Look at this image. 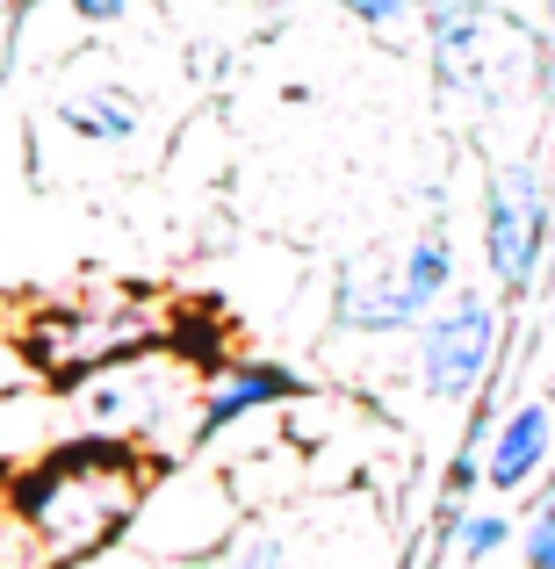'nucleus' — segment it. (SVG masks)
I'll list each match as a JSON object with an SVG mask.
<instances>
[{"label": "nucleus", "mask_w": 555, "mask_h": 569, "mask_svg": "<svg viewBox=\"0 0 555 569\" xmlns=\"http://www.w3.org/2000/svg\"><path fill=\"white\" fill-rule=\"evenodd\" d=\"M159 490V455L123 432H72V440L43 447L37 461L0 483V505L22 527L29 556L43 569H80L109 556L130 527L145 519Z\"/></svg>", "instance_id": "nucleus-1"}, {"label": "nucleus", "mask_w": 555, "mask_h": 569, "mask_svg": "<svg viewBox=\"0 0 555 569\" xmlns=\"http://www.w3.org/2000/svg\"><path fill=\"white\" fill-rule=\"evenodd\" d=\"M167 325H174L167 310H152L130 289H72V296H51V303L29 310V318L14 325V347H22V361L66 397V389H80L87 376L130 361V353L167 347Z\"/></svg>", "instance_id": "nucleus-2"}, {"label": "nucleus", "mask_w": 555, "mask_h": 569, "mask_svg": "<svg viewBox=\"0 0 555 569\" xmlns=\"http://www.w3.org/2000/svg\"><path fill=\"white\" fill-rule=\"evenodd\" d=\"M202 376L209 368L167 339V347L130 353V361L87 376L80 389H66V403L80 411L87 432H123V440H145V447H159V455H181L195 397H202Z\"/></svg>", "instance_id": "nucleus-3"}, {"label": "nucleus", "mask_w": 555, "mask_h": 569, "mask_svg": "<svg viewBox=\"0 0 555 569\" xmlns=\"http://www.w3.org/2000/svg\"><path fill=\"white\" fill-rule=\"evenodd\" d=\"M447 296H455V238H447V223H426L397 252H361L333 281V325L339 332H361V339L412 332Z\"/></svg>", "instance_id": "nucleus-4"}, {"label": "nucleus", "mask_w": 555, "mask_h": 569, "mask_svg": "<svg viewBox=\"0 0 555 569\" xmlns=\"http://www.w3.org/2000/svg\"><path fill=\"white\" fill-rule=\"evenodd\" d=\"M484 260L505 303L534 289L548 260V181L534 167H490L484 181Z\"/></svg>", "instance_id": "nucleus-5"}, {"label": "nucleus", "mask_w": 555, "mask_h": 569, "mask_svg": "<svg viewBox=\"0 0 555 569\" xmlns=\"http://www.w3.org/2000/svg\"><path fill=\"white\" fill-rule=\"evenodd\" d=\"M498 303L490 296H447L426 325H418V389L433 403H462L476 397L498 361Z\"/></svg>", "instance_id": "nucleus-6"}, {"label": "nucleus", "mask_w": 555, "mask_h": 569, "mask_svg": "<svg viewBox=\"0 0 555 569\" xmlns=\"http://www.w3.org/2000/svg\"><path fill=\"white\" fill-rule=\"evenodd\" d=\"M418 22L433 37V72L447 87H498V72L527 51V29L490 0H418Z\"/></svg>", "instance_id": "nucleus-7"}, {"label": "nucleus", "mask_w": 555, "mask_h": 569, "mask_svg": "<svg viewBox=\"0 0 555 569\" xmlns=\"http://www.w3.org/2000/svg\"><path fill=\"white\" fill-rule=\"evenodd\" d=\"M296 397H304V376H296V368H281V361H217L202 376V397H195V418H188L181 455H202V447L224 440L231 426L275 411V403H296Z\"/></svg>", "instance_id": "nucleus-8"}, {"label": "nucleus", "mask_w": 555, "mask_h": 569, "mask_svg": "<svg viewBox=\"0 0 555 569\" xmlns=\"http://www.w3.org/2000/svg\"><path fill=\"white\" fill-rule=\"evenodd\" d=\"M555 469V397H519L513 411L490 426L484 447V490L490 498H519Z\"/></svg>", "instance_id": "nucleus-9"}, {"label": "nucleus", "mask_w": 555, "mask_h": 569, "mask_svg": "<svg viewBox=\"0 0 555 569\" xmlns=\"http://www.w3.org/2000/svg\"><path fill=\"white\" fill-rule=\"evenodd\" d=\"M58 123H66L72 138H87V144H130L145 130V101L130 94V87H116V80H95V87L58 94Z\"/></svg>", "instance_id": "nucleus-10"}, {"label": "nucleus", "mask_w": 555, "mask_h": 569, "mask_svg": "<svg viewBox=\"0 0 555 569\" xmlns=\"http://www.w3.org/2000/svg\"><path fill=\"white\" fill-rule=\"evenodd\" d=\"M519 541V527H513V512H462V527H455V541H447V556H455L462 569H484L490 556H505V548Z\"/></svg>", "instance_id": "nucleus-11"}, {"label": "nucleus", "mask_w": 555, "mask_h": 569, "mask_svg": "<svg viewBox=\"0 0 555 569\" xmlns=\"http://www.w3.org/2000/svg\"><path fill=\"white\" fill-rule=\"evenodd\" d=\"M224 569H289V541L267 527H246L231 548H224Z\"/></svg>", "instance_id": "nucleus-12"}, {"label": "nucleus", "mask_w": 555, "mask_h": 569, "mask_svg": "<svg viewBox=\"0 0 555 569\" xmlns=\"http://www.w3.org/2000/svg\"><path fill=\"white\" fill-rule=\"evenodd\" d=\"M519 569H555V498H542V512L519 527Z\"/></svg>", "instance_id": "nucleus-13"}, {"label": "nucleus", "mask_w": 555, "mask_h": 569, "mask_svg": "<svg viewBox=\"0 0 555 569\" xmlns=\"http://www.w3.org/2000/svg\"><path fill=\"white\" fill-rule=\"evenodd\" d=\"M325 8L354 14V22H368V29H397V22L418 14V0H325Z\"/></svg>", "instance_id": "nucleus-14"}, {"label": "nucleus", "mask_w": 555, "mask_h": 569, "mask_svg": "<svg viewBox=\"0 0 555 569\" xmlns=\"http://www.w3.org/2000/svg\"><path fill=\"white\" fill-rule=\"evenodd\" d=\"M66 14L80 29H109V22H123V14H130V0H66Z\"/></svg>", "instance_id": "nucleus-15"}, {"label": "nucleus", "mask_w": 555, "mask_h": 569, "mask_svg": "<svg viewBox=\"0 0 555 569\" xmlns=\"http://www.w3.org/2000/svg\"><path fill=\"white\" fill-rule=\"evenodd\" d=\"M542 43H548V72H555V0H548V37Z\"/></svg>", "instance_id": "nucleus-16"}, {"label": "nucleus", "mask_w": 555, "mask_h": 569, "mask_svg": "<svg viewBox=\"0 0 555 569\" xmlns=\"http://www.w3.org/2000/svg\"><path fill=\"white\" fill-rule=\"evenodd\" d=\"M548 353H555V310H548Z\"/></svg>", "instance_id": "nucleus-17"}, {"label": "nucleus", "mask_w": 555, "mask_h": 569, "mask_svg": "<svg viewBox=\"0 0 555 569\" xmlns=\"http://www.w3.org/2000/svg\"><path fill=\"white\" fill-rule=\"evenodd\" d=\"M0 72H8V43H0Z\"/></svg>", "instance_id": "nucleus-18"}, {"label": "nucleus", "mask_w": 555, "mask_h": 569, "mask_svg": "<svg viewBox=\"0 0 555 569\" xmlns=\"http://www.w3.org/2000/svg\"><path fill=\"white\" fill-rule=\"evenodd\" d=\"M188 569H202V562H188Z\"/></svg>", "instance_id": "nucleus-19"}]
</instances>
